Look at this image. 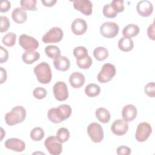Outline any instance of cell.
I'll list each match as a JSON object with an SVG mask.
<instances>
[{
	"label": "cell",
	"mask_w": 155,
	"mask_h": 155,
	"mask_svg": "<svg viewBox=\"0 0 155 155\" xmlns=\"http://www.w3.org/2000/svg\"><path fill=\"white\" fill-rule=\"evenodd\" d=\"M71 113L72 109L69 105L62 104L58 107L50 108L47 112V117L51 122L58 124L69 118Z\"/></svg>",
	"instance_id": "obj_1"
},
{
	"label": "cell",
	"mask_w": 155,
	"mask_h": 155,
	"mask_svg": "<svg viewBox=\"0 0 155 155\" xmlns=\"http://www.w3.org/2000/svg\"><path fill=\"white\" fill-rule=\"evenodd\" d=\"M26 117V110L24 107L17 105L13 107L11 111L5 115V121L10 126L22 122Z\"/></svg>",
	"instance_id": "obj_2"
},
{
	"label": "cell",
	"mask_w": 155,
	"mask_h": 155,
	"mask_svg": "<svg viewBox=\"0 0 155 155\" xmlns=\"http://www.w3.org/2000/svg\"><path fill=\"white\" fill-rule=\"evenodd\" d=\"M33 72L36 76L37 80L42 84H48L52 78V73L50 65L45 62H42L35 66Z\"/></svg>",
	"instance_id": "obj_3"
},
{
	"label": "cell",
	"mask_w": 155,
	"mask_h": 155,
	"mask_svg": "<svg viewBox=\"0 0 155 155\" xmlns=\"http://www.w3.org/2000/svg\"><path fill=\"white\" fill-rule=\"evenodd\" d=\"M116 73L115 66L112 64L106 63L102 65L101 71L97 76V79L101 83H107L113 79Z\"/></svg>",
	"instance_id": "obj_4"
},
{
	"label": "cell",
	"mask_w": 155,
	"mask_h": 155,
	"mask_svg": "<svg viewBox=\"0 0 155 155\" xmlns=\"http://www.w3.org/2000/svg\"><path fill=\"white\" fill-rule=\"evenodd\" d=\"M87 133L91 140L94 143H99L104 139L102 127L97 122H91L87 127Z\"/></svg>",
	"instance_id": "obj_5"
},
{
	"label": "cell",
	"mask_w": 155,
	"mask_h": 155,
	"mask_svg": "<svg viewBox=\"0 0 155 155\" xmlns=\"http://www.w3.org/2000/svg\"><path fill=\"white\" fill-rule=\"evenodd\" d=\"M63 36L62 30L60 27H54L43 35L42 41L44 43H57L62 39Z\"/></svg>",
	"instance_id": "obj_6"
},
{
	"label": "cell",
	"mask_w": 155,
	"mask_h": 155,
	"mask_svg": "<svg viewBox=\"0 0 155 155\" xmlns=\"http://www.w3.org/2000/svg\"><path fill=\"white\" fill-rule=\"evenodd\" d=\"M152 133V128L148 122H143L138 124L135 133L137 141L143 142L146 141Z\"/></svg>",
	"instance_id": "obj_7"
},
{
	"label": "cell",
	"mask_w": 155,
	"mask_h": 155,
	"mask_svg": "<svg viewBox=\"0 0 155 155\" xmlns=\"http://www.w3.org/2000/svg\"><path fill=\"white\" fill-rule=\"evenodd\" d=\"M119 30V25L114 22H104L100 27V33L105 38H113L116 36Z\"/></svg>",
	"instance_id": "obj_8"
},
{
	"label": "cell",
	"mask_w": 155,
	"mask_h": 155,
	"mask_svg": "<svg viewBox=\"0 0 155 155\" xmlns=\"http://www.w3.org/2000/svg\"><path fill=\"white\" fill-rule=\"evenodd\" d=\"M44 145L51 155H59L62 151V143L59 142L56 137L53 136H50L45 140Z\"/></svg>",
	"instance_id": "obj_9"
},
{
	"label": "cell",
	"mask_w": 155,
	"mask_h": 155,
	"mask_svg": "<svg viewBox=\"0 0 155 155\" xmlns=\"http://www.w3.org/2000/svg\"><path fill=\"white\" fill-rule=\"evenodd\" d=\"M19 44L26 51L35 50L39 47V42L36 39L25 34H22L19 36Z\"/></svg>",
	"instance_id": "obj_10"
},
{
	"label": "cell",
	"mask_w": 155,
	"mask_h": 155,
	"mask_svg": "<svg viewBox=\"0 0 155 155\" xmlns=\"http://www.w3.org/2000/svg\"><path fill=\"white\" fill-rule=\"evenodd\" d=\"M53 92L55 99L59 101H65L67 99L68 97V91L67 84L62 81H59L54 85Z\"/></svg>",
	"instance_id": "obj_11"
},
{
	"label": "cell",
	"mask_w": 155,
	"mask_h": 155,
	"mask_svg": "<svg viewBox=\"0 0 155 155\" xmlns=\"http://www.w3.org/2000/svg\"><path fill=\"white\" fill-rule=\"evenodd\" d=\"M73 3L74 8L82 14L89 16L92 13L93 4L90 0H74Z\"/></svg>",
	"instance_id": "obj_12"
},
{
	"label": "cell",
	"mask_w": 155,
	"mask_h": 155,
	"mask_svg": "<svg viewBox=\"0 0 155 155\" xmlns=\"http://www.w3.org/2000/svg\"><path fill=\"white\" fill-rule=\"evenodd\" d=\"M136 10L139 15L141 16H150L153 11V4L148 0L140 1L137 4Z\"/></svg>",
	"instance_id": "obj_13"
},
{
	"label": "cell",
	"mask_w": 155,
	"mask_h": 155,
	"mask_svg": "<svg viewBox=\"0 0 155 155\" xmlns=\"http://www.w3.org/2000/svg\"><path fill=\"white\" fill-rule=\"evenodd\" d=\"M5 147L10 150L16 152H22L25 148V142L18 138H10L4 142Z\"/></svg>",
	"instance_id": "obj_14"
},
{
	"label": "cell",
	"mask_w": 155,
	"mask_h": 155,
	"mask_svg": "<svg viewBox=\"0 0 155 155\" xmlns=\"http://www.w3.org/2000/svg\"><path fill=\"white\" fill-rule=\"evenodd\" d=\"M128 130V123L123 119H117L114 121L111 126L113 133L117 136H122L127 133Z\"/></svg>",
	"instance_id": "obj_15"
},
{
	"label": "cell",
	"mask_w": 155,
	"mask_h": 155,
	"mask_svg": "<svg viewBox=\"0 0 155 155\" xmlns=\"http://www.w3.org/2000/svg\"><path fill=\"white\" fill-rule=\"evenodd\" d=\"M71 28L75 35H82L87 30V24L84 19L76 18L73 21Z\"/></svg>",
	"instance_id": "obj_16"
},
{
	"label": "cell",
	"mask_w": 155,
	"mask_h": 155,
	"mask_svg": "<svg viewBox=\"0 0 155 155\" xmlns=\"http://www.w3.org/2000/svg\"><path fill=\"white\" fill-rule=\"evenodd\" d=\"M137 114V108L132 104H127L125 105L122 110V116L123 120L127 122L133 120L136 117Z\"/></svg>",
	"instance_id": "obj_17"
},
{
	"label": "cell",
	"mask_w": 155,
	"mask_h": 155,
	"mask_svg": "<svg viewBox=\"0 0 155 155\" xmlns=\"http://www.w3.org/2000/svg\"><path fill=\"white\" fill-rule=\"evenodd\" d=\"M85 78L84 75L78 71L72 73L69 77V82L74 88H79L85 84Z\"/></svg>",
	"instance_id": "obj_18"
},
{
	"label": "cell",
	"mask_w": 155,
	"mask_h": 155,
	"mask_svg": "<svg viewBox=\"0 0 155 155\" xmlns=\"http://www.w3.org/2000/svg\"><path fill=\"white\" fill-rule=\"evenodd\" d=\"M53 65L57 70L66 71L70 68V62L67 57L64 56H59L54 59Z\"/></svg>",
	"instance_id": "obj_19"
},
{
	"label": "cell",
	"mask_w": 155,
	"mask_h": 155,
	"mask_svg": "<svg viewBox=\"0 0 155 155\" xmlns=\"http://www.w3.org/2000/svg\"><path fill=\"white\" fill-rule=\"evenodd\" d=\"M12 18L13 21L17 24L24 23L27 18L26 10L22 7H16L12 11Z\"/></svg>",
	"instance_id": "obj_20"
},
{
	"label": "cell",
	"mask_w": 155,
	"mask_h": 155,
	"mask_svg": "<svg viewBox=\"0 0 155 155\" xmlns=\"http://www.w3.org/2000/svg\"><path fill=\"white\" fill-rule=\"evenodd\" d=\"M140 31L139 27L134 24H130L125 26L122 30V35L124 37L131 38L137 36Z\"/></svg>",
	"instance_id": "obj_21"
},
{
	"label": "cell",
	"mask_w": 155,
	"mask_h": 155,
	"mask_svg": "<svg viewBox=\"0 0 155 155\" xmlns=\"http://www.w3.org/2000/svg\"><path fill=\"white\" fill-rule=\"evenodd\" d=\"M40 58V54L35 50L26 51L22 55L23 62L26 64H31L38 61Z\"/></svg>",
	"instance_id": "obj_22"
},
{
	"label": "cell",
	"mask_w": 155,
	"mask_h": 155,
	"mask_svg": "<svg viewBox=\"0 0 155 155\" xmlns=\"http://www.w3.org/2000/svg\"><path fill=\"white\" fill-rule=\"evenodd\" d=\"M96 117L98 119V120L103 124L108 123L111 117L110 113L108 110L104 107L98 108L95 112Z\"/></svg>",
	"instance_id": "obj_23"
},
{
	"label": "cell",
	"mask_w": 155,
	"mask_h": 155,
	"mask_svg": "<svg viewBox=\"0 0 155 155\" xmlns=\"http://www.w3.org/2000/svg\"><path fill=\"white\" fill-rule=\"evenodd\" d=\"M119 48L125 52L131 51L134 47V43L131 38L122 37L118 41Z\"/></svg>",
	"instance_id": "obj_24"
},
{
	"label": "cell",
	"mask_w": 155,
	"mask_h": 155,
	"mask_svg": "<svg viewBox=\"0 0 155 155\" xmlns=\"http://www.w3.org/2000/svg\"><path fill=\"white\" fill-rule=\"evenodd\" d=\"M85 94L90 97L98 96L101 92L100 87L96 84H89L85 87Z\"/></svg>",
	"instance_id": "obj_25"
},
{
	"label": "cell",
	"mask_w": 155,
	"mask_h": 155,
	"mask_svg": "<svg viewBox=\"0 0 155 155\" xmlns=\"http://www.w3.org/2000/svg\"><path fill=\"white\" fill-rule=\"evenodd\" d=\"M93 56L99 61L105 60L108 56V51L104 47H98L93 50Z\"/></svg>",
	"instance_id": "obj_26"
},
{
	"label": "cell",
	"mask_w": 155,
	"mask_h": 155,
	"mask_svg": "<svg viewBox=\"0 0 155 155\" xmlns=\"http://www.w3.org/2000/svg\"><path fill=\"white\" fill-rule=\"evenodd\" d=\"M45 53L48 57L54 59L61 56V50L56 45H50L45 47Z\"/></svg>",
	"instance_id": "obj_27"
},
{
	"label": "cell",
	"mask_w": 155,
	"mask_h": 155,
	"mask_svg": "<svg viewBox=\"0 0 155 155\" xmlns=\"http://www.w3.org/2000/svg\"><path fill=\"white\" fill-rule=\"evenodd\" d=\"M70 136V134L68 130L65 127H61L58 130L56 137L59 142L62 143L66 142L69 139Z\"/></svg>",
	"instance_id": "obj_28"
},
{
	"label": "cell",
	"mask_w": 155,
	"mask_h": 155,
	"mask_svg": "<svg viewBox=\"0 0 155 155\" xmlns=\"http://www.w3.org/2000/svg\"><path fill=\"white\" fill-rule=\"evenodd\" d=\"M16 34L13 32H9L3 36L2 39V42L6 46L8 47H13L16 44Z\"/></svg>",
	"instance_id": "obj_29"
},
{
	"label": "cell",
	"mask_w": 155,
	"mask_h": 155,
	"mask_svg": "<svg viewBox=\"0 0 155 155\" xmlns=\"http://www.w3.org/2000/svg\"><path fill=\"white\" fill-rule=\"evenodd\" d=\"M44 131L41 127H37L33 128L30 132V137L34 141H40L44 137Z\"/></svg>",
	"instance_id": "obj_30"
},
{
	"label": "cell",
	"mask_w": 155,
	"mask_h": 155,
	"mask_svg": "<svg viewBox=\"0 0 155 155\" xmlns=\"http://www.w3.org/2000/svg\"><path fill=\"white\" fill-rule=\"evenodd\" d=\"M36 0H21L20 4L21 7L25 10L35 11L37 10Z\"/></svg>",
	"instance_id": "obj_31"
},
{
	"label": "cell",
	"mask_w": 155,
	"mask_h": 155,
	"mask_svg": "<svg viewBox=\"0 0 155 155\" xmlns=\"http://www.w3.org/2000/svg\"><path fill=\"white\" fill-rule=\"evenodd\" d=\"M76 64L80 68L88 69L92 65V59L91 56L88 55L84 58L76 59Z\"/></svg>",
	"instance_id": "obj_32"
},
{
	"label": "cell",
	"mask_w": 155,
	"mask_h": 155,
	"mask_svg": "<svg viewBox=\"0 0 155 155\" xmlns=\"http://www.w3.org/2000/svg\"><path fill=\"white\" fill-rule=\"evenodd\" d=\"M73 53L76 59L84 58L88 55L87 49L83 46H78L75 47L73 50Z\"/></svg>",
	"instance_id": "obj_33"
},
{
	"label": "cell",
	"mask_w": 155,
	"mask_h": 155,
	"mask_svg": "<svg viewBox=\"0 0 155 155\" xmlns=\"http://www.w3.org/2000/svg\"><path fill=\"white\" fill-rule=\"evenodd\" d=\"M102 13L104 16L108 18H114L117 15V13L114 10L110 4H107L104 6Z\"/></svg>",
	"instance_id": "obj_34"
},
{
	"label": "cell",
	"mask_w": 155,
	"mask_h": 155,
	"mask_svg": "<svg viewBox=\"0 0 155 155\" xmlns=\"http://www.w3.org/2000/svg\"><path fill=\"white\" fill-rule=\"evenodd\" d=\"M110 4L116 13H120L124 10L125 7L122 0H113Z\"/></svg>",
	"instance_id": "obj_35"
},
{
	"label": "cell",
	"mask_w": 155,
	"mask_h": 155,
	"mask_svg": "<svg viewBox=\"0 0 155 155\" xmlns=\"http://www.w3.org/2000/svg\"><path fill=\"white\" fill-rule=\"evenodd\" d=\"M33 96L37 99H42L47 96V91L44 88L36 87L33 91Z\"/></svg>",
	"instance_id": "obj_36"
},
{
	"label": "cell",
	"mask_w": 155,
	"mask_h": 155,
	"mask_svg": "<svg viewBox=\"0 0 155 155\" xmlns=\"http://www.w3.org/2000/svg\"><path fill=\"white\" fill-rule=\"evenodd\" d=\"M0 21H1L0 32L3 33L7 31L10 25V22L8 18L5 16H1Z\"/></svg>",
	"instance_id": "obj_37"
},
{
	"label": "cell",
	"mask_w": 155,
	"mask_h": 155,
	"mask_svg": "<svg viewBox=\"0 0 155 155\" xmlns=\"http://www.w3.org/2000/svg\"><path fill=\"white\" fill-rule=\"evenodd\" d=\"M144 91L146 94L151 97L155 96V85L154 82L148 83L144 88Z\"/></svg>",
	"instance_id": "obj_38"
},
{
	"label": "cell",
	"mask_w": 155,
	"mask_h": 155,
	"mask_svg": "<svg viewBox=\"0 0 155 155\" xmlns=\"http://www.w3.org/2000/svg\"><path fill=\"white\" fill-rule=\"evenodd\" d=\"M131 149L127 146H120L117 148L116 153L118 155H129L131 154Z\"/></svg>",
	"instance_id": "obj_39"
},
{
	"label": "cell",
	"mask_w": 155,
	"mask_h": 155,
	"mask_svg": "<svg viewBox=\"0 0 155 155\" xmlns=\"http://www.w3.org/2000/svg\"><path fill=\"white\" fill-rule=\"evenodd\" d=\"M0 50H1L0 62L1 64H2L8 60V51L2 46L0 47Z\"/></svg>",
	"instance_id": "obj_40"
},
{
	"label": "cell",
	"mask_w": 155,
	"mask_h": 155,
	"mask_svg": "<svg viewBox=\"0 0 155 155\" xmlns=\"http://www.w3.org/2000/svg\"><path fill=\"white\" fill-rule=\"evenodd\" d=\"M11 7V3L7 0H2L1 2L0 12L4 13L9 10Z\"/></svg>",
	"instance_id": "obj_41"
},
{
	"label": "cell",
	"mask_w": 155,
	"mask_h": 155,
	"mask_svg": "<svg viewBox=\"0 0 155 155\" xmlns=\"http://www.w3.org/2000/svg\"><path fill=\"white\" fill-rule=\"evenodd\" d=\"M147 35L150 39H151L153 41L155 40V36H154V23L153 22L151 24H150L148 28H147Z\"/></svg>",
	"instance_id": "obj_42"
},
{
	"label": "cell",
	"mask_w": 155,
	"mask_h": 155,
	"mask_svg": "<svg viewBox=\"0 0 155 155\" xmlns=\"http://www.w3.org/2000/svg\"><path fill=\"white\" fill-rule=\"evenodd\" d=\"M1 69V79H0V83L2 84H3L6 80H7V71L5 70V69H4L3 67H0Z\"/></svg>",
	"instance_id": "obj_43"
},
{
	"label": "cell",
	"mask_w": 155,
	"mask_h": 155,
	"mask_svg": "<svg viewBox=\"0 0 155 155\" xmlns=\"http://www.w3.org/2000/svg\"><path fill=\"white\" fill-rule=\"evenodd\" d=\"M56 2V0H41V2L45 7H52Z\"/></svg>",
	"instance_id": "obj_44"
},
{
	"label": "cell",
	"mask_w": 155,
	"mask_h": 155,
	"mask_svg": "<svg viewBox=\"0 0 155 155\" xmlns=\"http://www.w3.org/2000/svg\"><path fill=\"white\" fill-rule=\"evenodd\" d=\"M3 131H4V130H3V128H1V140H2V139H3V137L5 136V133H4V134H3L2 133H3Z\"/></svg>",
	"instance_id": "obj_45"
}]
</instances>
